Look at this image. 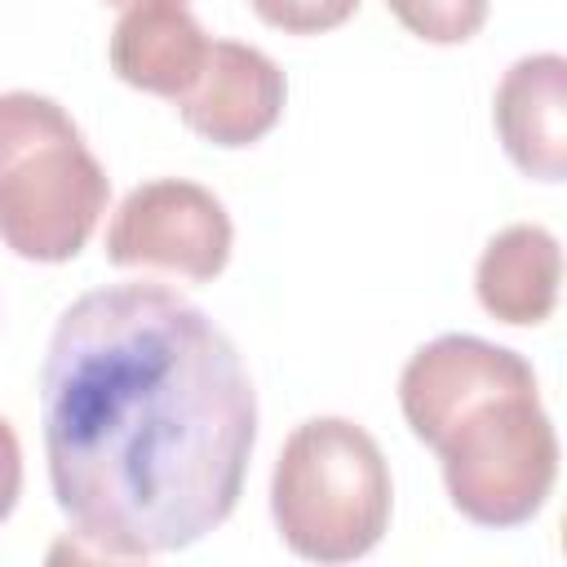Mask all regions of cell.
Wrapping results in <instances>:
<instances>
[{"instance_id":"obj_1","label":"cell","mask_w":567,"mask_h":567,"mask_svg":"<svg viewBox=\"0 0 567 567\" xmlns=\"http://www.w3.org/2000/svg\"><path fill=\"white\" fill-rule=\"evenodd\" d=\"M58 509L97 558L146 563L217 532L257 447V390L235 341L164 284L75 297L40 363Z\"/></svg>"},{"instance_id":"obj_2","label":"cell","mask_w":567,"mask_h":567,"mask_svg":"<svg viewBox=\"0 0 567 567\" xmlns=\"http://www.w3.org/2000/svg\"><path fill=\"white\" fill-rule=\"evenodd\" d=\"M399 408L408 430L439 452L461 518L501 532L545 509L558 478V434L518 350L443 332L403 363Z\"/></svg>"},{"instance_id":"obj_3","label":"cell","mask_w":567,"mask_h":567,"mask_svg":"<svg viewBox=\"0 0 567 567\" xmlns=\"http://www.w3.org/2000/svg\"><path fill=\"white\" fill-rule=\"evenodd\" d=\"M111 177L71 111L44 93H0V239L27 261H71L97 230Z\"/></svg>"},{"instance_id":"obj_4","label":"cell","mask_w":567,"mask_h":567,"mask_svg":"<svg viewBox=\"0 0 567 567\" xmlns=\"http://www.w3.org/2000/svg\"><path fill=\"white\" fill-rule=\"evenodd\" d=\"M394 483L377 439L346 416L301 421L270 474V518L279 540L306 563H354L390 527Z\"/></svg>"},{"instance_id":"obj_5","label":"cell","mask_w":567,"mask_h":567,"mask_svg":"<svg viewBox=\"0 0 567 567\" xmlns=\"http://www.w3.org/2000/svg\"><path fill=\"white\" fill-rule=\"evenodd\" d=\"M235 226L226 204L186 177H155L133 186L111 226L106 261L124 270H164L186 284H208L226 270Z\"/></svg>"},{"instance_id":"obj_6","label":"cell","mask_w":567,"mask_h":567,"mask_svg":"<svg viewBox=\"0 0 567 567\" xmlns=\"http://www.w3.org/2000/svg\"><path fill=\"white\" fill-rule=\"evenodd\" d=\"M284 97L288 80L275 66V58L239 40H213L199 80L173 106L190 133H199L213 146L239 151L261 142L279 124Z\"/></svg>"},{"instance_id":"obj_7","label":"cell","mask_w":567,"mask_h":567,"mask_svg":"<svg viewBox=\"0 0 567 567\" xmlns=\"http://www.w3.org/2000/svg\"><path fill=\"white\" fill-rule=\"evenodd\" d=\"M492 120L505 155L536 182L567 177V58L527 53L518 58L492 97Z\"/></svg>"},{"instance_id":"obj_8","label":"cell","mask_w":567,"mask_h":567,"mask_svg":"<svg viewBox=\"0 0 567 567\" xmlns=\"http://www.w3.org/2000/svg\"><path fill=\"white\" fill-rule=\"evenodd\" d=\"M208 31L177 0L128 4L111 31V71L142 93L177 102L204 71Z\"/></svg>"},{"instance_id":"obj_9","label":"cell","mask_w":567,"mask_h":567,"mask_svg":"<svg viewBox=\"0 0 567 567\" xmlns=\"http://www.w3.org/2000/svg\"><path fill=\"white\" fill-rule=\"evenodd\" d=\"M558 284H563V248L536 221H518L492 235L474 266L478 306L514 328L545 323L558 306Z\"/></svg>"},{"instance_id":"obj_10","label":"cell","mask_w":567,"mask_h":567,"mask_svg":"<svg viewBox=\"0 0 567 567\" xmlns=\"http://www.w3.org/2000/svg\"><path fill=\"white\" fill-rule=\"evenodd\" d=\"M385 4L425 44H465L487 22V0H385Z\"/></svg>"},{"instance_id":"obj_11","label":"cell","mask_w":567,"mask_h":567,"mask_svg":"<svg viewBox=\"0 0 567 567\" xmlns=\"http://www.w3.org/2000/svg\"><path fill=\"white\" fill-rule=\"evenodd\" d=\"M252 13L284 35H323L354 18L359 0H248Z\"/></svg>"},{"instance_id":"obj_12","label":"cell","mask_w":567,"mask_h":567,"mask_svg":"<svg viewBox=\"0 0 567 567\" xmlns=\"http://www.w3.org/2000/svg\"><path fill=\"white\" fill-rule=\"evenodd\" d=\"M18 496H22V443L13 425L0 416V523L13 514Z\"/></svg>"},{"instance_id":"obj_13","label":"cell","mask_w":567,"mask_h":567,"mask_svg":"<svg viewBox=\"0 0 567 567\" xmlns=\"http://www.w3.org/2000/svg\"><path fill=\"white\" fill-rule=\"evenodd\" d=\"M106 4H120V9H128V4H146V0H106ZM177 4H186V0H177Z\"/></svg>"}]
</instances>
